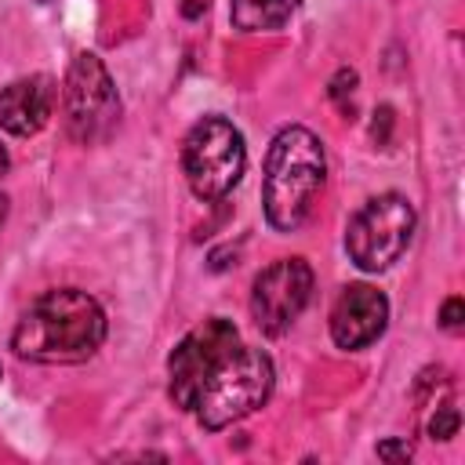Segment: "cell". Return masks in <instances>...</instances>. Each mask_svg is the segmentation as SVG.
Masks as SVG:
<instances>
[{
  "label": "cell",
  "mask_w": 465,
  "mask_h": 465,
  "mask_svg": "<svg viewBox=\"0 0 465 465\" xmlns=\"http://www.w3.org/2000/svg\"><path fill=\"white\" fill-rule=\"evenodd\" d=\"M247 163L243 134L225 116H203L193 124L182 145V171L196 200L214 203L232 193Z\"/></svg>",
  "instance_id": "277c9868"
},
{
  "label": "cell",
  "mask_w": 465,
  "mask_h": 465,
  "mask_svg": "<svg viewBox=\"0 0 465 465\" xmlns=\"http://www.w3.org/2000/svg\"><path fill=\"white\" fill-rule=\"evenodd\" d=\"M4 218H7V196L0 193V225H4Z\"/></svg>",
  "instance_id": "2e32d148"
},
{
  "label": "cell",
  "mask_w": 465,
  "mask_h": 465,
  "mask_svg": "<svg viewBox=\"0 0 465 465\" xmlns=\"http://www.w3.org/2000/svg\"><path fill=\"white\" fill-rule=\"evenodd\" d=\"M323 182H327V160L320 138L309 127H283L265 153V174H262L265 222L280 232H294L309 218Z\"/></svg>",
  "instance_id": "7a4b0ae2"
},
{
  "label": "cell",
  "mask_w": 465,
  "mask_h": 465,
  "mask_svg": "<svg viewBox=\"0 0 465 465\" xmlns=\"http://www.w3.org/2000/svg\"><path fill=\"white\" fill-rule=\"evenodd\" d=\"M4 171H7V149L0 145V174H4Z\"/></svg>",
  "instance_id": "e0dca14e"
},
{
  "label": "cell",
  "mask_w": 465,
  "mask_h": 465,
  "mask_svg": "<svg viewBox=\"0 0 465 465\" xmlns=\"http://www.w3.org/2000/svg\"><path fill=\"white\" fill-rule=\"evenodd\" d=\"M461 320H465V302L454 294V298H447L443 309H440V327H443V331H461Z\"/></svg>",
  "instance_id": "4fadbf2b"
},
{
  "label": "cell",
  "mask_w": 465,
  "mask_h": 465,
  "mask_svg": "<svg viewBox=\"0 0 465 465\" xmlns=\"http://www.w3.org/2000/svg\"><path fill=\"white\" fill-rule=\"evenodd\" d=\"M302 0H229V22L240 33H265L280 29Z\"/></svg>",
  "instance_id": "8fae6325"
},
{
  "label": "cell",
  "mask_w": 465,
  "mask_h": 465,
  "mask_svg": "<svg viewBox=\"0 0 465 465\" xmlns=\"http://www.w3.org/2000/svg\"><path fill=\"white\" fill-rule=\"evenodd\" d=\"M65 127L80 145H94L109 138L120 124V94L113 87L109 69L98 54L80 51L65 73Z\"/></svg>",
  "instance_id": "8992f818"
},
{
  "label": "cell",
  "mask_w": 465,
  "mask_h": 465,
  "mask_svg": "<svg viewBox=\"0 0 465 465\" xmlns=\"http://www.w3.org/2000/svg\"><path fill=\"white\" fill-rule=\"evenodd\" d=\"M240 345V334L232 327V320L211 316L200 327H193L171 352L167 360V396L178 411H193V400L200 392V385L207 381V374Z\"/></svg>",
  "instance_id": "52a82bcc"
},
{
  "label": "cell",
  "mask_w": 465,
  "mask_h": 465,
  "mask_svg": "<svg viewBox=\"0 0 465 465\" xmlns=\"http://www.w3.org/2000/svg\"><path fill=\"white\" fill-rule=\"evenodd\" d=\"M352 87H356V73L352 69H338V76L331 80V98L341 102L345 94H352Z\"/></svg>",
  "instance_id": "9a60e30c"
},
{
  "label": "cell",
  "mask_w": 465,
  "mask_h": 465,
  "mask_svg": "<svg viewBox=\"0 0 465 465\" xmlns=\"http://www.w3.org/2000/svg\"><path fill=\"white\" fill-rule=\"evenodd\" d=\"M414 236V207L400 193L367 200L345 225V251L363 272H381L407 251Z\"/></svg>",
  "instance_id": "5b68a950"
},
{
  "label": "cell",
  "mask_w": 465,
  "mask_h": 465,
  "mask_svg": "<svg viewBox=\"0 0 465 465\" xmlns=\"http://www.w3.org/2000/svg\"><path fill=\"white\" fill-rule=\"evenodd\" d=\"M272 392V360L262 349L236 345L200 385L193 400V414L203 429L218 432L251 411H258Z\"/></svg>",
  "instance_id": "3957f363"
},
{
  "label": "cell",
  "mask_w": 465,
  "mask_h": 465,
  "mask_svg": "<svg viewBox=\"0 0 465 465\" xmlns=\"http://www.w3.org/2000/svg\"><path fill=\"white\" fill-rule=\"evenodd\" d=\"M105 341L102 305L76 287L44 291L15 323L11 349L33 363H84Z\"/></svg>",
  "instance_id": "6da1fadb"
},
{
  "label": "cell",
  "mask_w": 465,
  "mask_h": 465,
  "mask_svg": "<svg viewBox=\"0 0 465 465\" xmlns=\"http://www.w3.org/2000/svg\"><path fill=\"white\" fill-rule=\"evenodd\" d=\"M51 109H54V80L44 73L22 76L0 91V127L15 138L36 134L51 120Z\"/></svg>",
  "instance_id": "30bf717a"
},
{
  "label": "cell",
  "mask_w": 465,
  "mask_h": 465,
  "mask_svg": "<svg viewBox=\"0 0 465 465\" xmlns=\"http://www.w3.org/2000/svg\"><path fill=\"white\" fill-rule=\"evenodd\" d=\"M312 269L305 258H280L258 272L251 287V320L262 334H283L312 298Z\"/></svg>",
  "instance_id": "ba28073f"
},
{
  "label": "cell",
  "mask_w": 465,
  "mask_h": 465,
  "mask_svg": "<svg viewBox=\"0 0 465 465\" xmlns=\"http://www.w3.org/2000/svg\"><path fill=\"white\" fill-rule=\"evenodd\" d=\"M389 323V298L371 283H349L331 309V338L338 349L371 345Z\"/></svg>",
  "instance_id": "9c48e42d"
},
{
  "label": "cell",
  "mask_w": 465,
  "mask_h": 465,
  "mask_svg": "<svg viewBox=\"0 0 465 465\" xmlns=\"http://www.w3.org/2000/svg\"><path fill=\"white\" fill-rule=\"evenodd\" d=\"M374 454L385 458V461H407L411 458V443L407 440H385V443L374 447Z\"/></svg>",
  "instance_id": "5bb4252c"
},
{
  "label": "cell",
  "mask_w": 465,
  "mask_h": 465,
  "mask_svg": "<svg viewBox=\"0 0 465 465\" xmlns=\"http://www.w3.org/2000/svg\"><path fill=\"white\" fill-rule=\"evenodd\" d=\"M458 425H461V414H458V407L454 403H440L436 411H432V418H429V436L432 440H450V436H458Z\"/></svg>",
  "instance_id": "7c38bea8"
}]
</instances>
